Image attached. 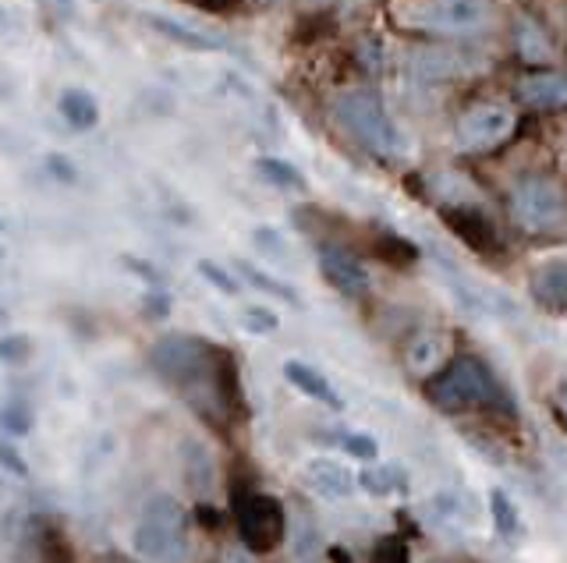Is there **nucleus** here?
Wrapping results in <instances>:
<instances>
[{"label":"nucleus","mask_w":567,"mask_h":563,"mask_svg":"<svg viewBox=\"0 0 567 563\" xmlns=\"http://www.w3.org/2000/svg\"><path fill=\"white\" fill-rule=\"evenodd\" d=\"M185 468H188V482H192V489H199V493H206V489L213 486V460L199 443H188Z\"/></svg>","instance_id":"obj_20"},{"label":"nucleus","mask_w":567,"mask_h":563,"mask_svg":"<svg viewBox=\"0 0 567 563\" xmlns=\"http://www.w3.org/2000/svg\"><path fill=\"white\" fill-rule=\"evenodd\" d=\"M319 269H323V277L333 291H341L344 298H362L369 291L366 266L347 249H338V244H323V249H319Z\"/></svg>","instance_id":"obj_10"},{"label":"nucleus","mask_w":567,"mask_h":563,"mask_svg":"<svg viewBox=\"0 0 567 563\" xmlns=\"http://www.w3.org/2000/svg\"><path fill=\"white\" fill-rule=\"evenodd\" d=\"M231 503H235V525H238L245 550L249 553L277 550L287 536V514L281 507V500L249 489V493L241 496H231Z\"/></svg>","instance_id":"obj_6"},{"label":"nucleus","mask_w":567,"mask_h":563,"mask_svg":"<svg viewBox=\"0 0 567 563\" xmlns=\"http://www.w3.org/2000/svg\"><path fill=\"white\" fill-rule=\"evenodd\" d=\"M338 121L352 132V139H358L376 156H398L404 149V139L394 118H390L383 99L373 89H347L338 99Z\"/></svg>","instance_id":"obj_3"},{"label":"nucleus","mask_w":567,"mask_h":563,"mask_svg":"<svg viewBox=\"0 0 567 563\" xmlns=\"http://www.w3.org/2000/svg\"><path fill=\"white\" fill-rule=\"evenodd\" d=\"M61 113L68 118L71 128H79V132H85V128H93L96 118H99L93 96H85V93H64V99H61Z\"/></svg>","instance_id":"obj_19"},{"label":"nucleus","mask_w":567,"mask_h":563,"mask_svg":"<svg viewBox=\"0 0 567 563\" xmlns=\"http://www.w3.org/2000/svg\"><path fill=\"white\" fill-rule=\"evenodd\" d=\"M305 475H309V486L316 489L319 496H330V500H341L352 493V475H347L338 460H327L319 457L312 460L309 468H305Z\"/></svg>","instance_id":"obj_15"},{"label":"nucleus","mask_w":567,"mask_h":563,"mask_svg":"<svg viewBox=\"0 0 567 563\" xmlns=\"http://www.w3.org/2000/svg\"><path fill=\"white\" fill-rule=\"evenodd\" d=\"M489 503H493V522H497V528L504 531V536H515V531H518V514L511 507V500H507L497 489V493L489 496Z\"/></svg>","instance_id":"obj_25"},{"label":"nucleus","mask_w":567,"mask_h":563,"mask_svg":"<svg viewBox=\"0 0 567 563\" xmlns=\"http://www.w3.org/2000/svg\"><path fill=\"white\" fill-rule=\"evenodd\" d=\"M426 397L433 408H440L447 415H464V411H497V415H515L511 400H507L504 386L497 383V375L486 369L483 358L475 355H458L450 362L429 375Z\"/></svg>","instance_id":"obj_2"},{"label":"nucleus","mask_w":567,"mask_h":563,"mask_svg":"<svg viewBox=\"0 0 567 563\" xmlns=\"http://www.w3.org/2000/svg\"><path fill=\"white\" fill-rule=\"evenodd\" d=\"M202 4L213 8V11H231V8H238L241 0H202Z\"/></svg>","instance_id":"obj_31"},{"label":"nucleus","mask_w":567,"mask_h":563,"mask_svg":"<svg viewBox=\"0 0 567 563\" xmlns=\"http://www.w3.org/2000/svg\"><path fill=\"white\" fill-rule=\"evenodd\" d=\"M554 411H557V422H560L564 432H567V383L557 390V397H554Z\"/></svg>","instance_id":"obj_30"},{"label":"nucleus","mask_w":567,"mask_h":563,"mask_svg":"<svg viewBox=\"0 0 567 563\" xmlns=\"http://www.w3.org/2000/svg\"><path fill=\"white\" fill-rule=\"evenodd\" d=\"M369 563H409V542L401 536H380L373 546Z\"/></svg>","instance_id":"obj_23"},{"label":"nucleus","mask_w":567,"mask_h":563,"mask_svg":"<svg viewBox=\"0 0 567 563\" xmlns=\"http://www.w3.org/2000/svg\"><path fill=\"white\" fill-rule=\"evenodd\" d=\"M153 369L216 429H224L231 418L245 411L238 362L224 348L174 334L153 348Z\"/></svg>","instance_id":"obj_1"},{"label":"nucleus","mask_w":567,"mask_h":563,"mask_svg":"<svg viewBox=\"0 0 567 563\" xmlns=\"http://www.w3.org/2000/svg\"><path fill=\"white\" fill-rule=\"evenodd\" d=\"M245 326H249L252 334H273V330H277V315L263 306H252L245 309Z\"/></svg>","instance_id":"obj_27"},{"label":"nucleus","mask_w":567,"mask_h":563,"mask_svg":"<svg viewBox=\"0 0 567 563\" xmlns=\"http://www.w3.org/2000/svg\"><path fill=\"white\" fill-rule=\"evenodd\" d=\"M464 563H475V560H464Z\"/></svg>","instance_id":"obj_32"},{"label":"nucleus","mask_w":567,"mask_h":563,"mask_svg":"<svg viewBox=\"0 0 567 563\" xmlns=\"http://www.w3.org/2000/svg\"><path fill=\"white\" fill-rule=\"evenodd\" d=\"M284 375H287V383L291 386H298L305 397H312V400H319V404H327V408H344V400H341V394L338 390L330 386V380L323 372H316L312 366H305V362H287L284 366Z\"/></svg>","instance_id":"obj_14"},{"label":"nucleus","mask_w":567,"mask_h":563,"mask_svg":"<svg viewBox=\"0 0 567 563\" xmlns=\"http://www.w3.org/2000/svg\"><path fill=\"white\" fill-rule=\"evenodd\" d=\"M259 175L270 178L273 184H281V188H291V192H302L305 188V178L298 175V170L291 164H284V160H273V156H263V160H259Z\"/></svg>","instance_id":"obj_21"},{"label":"nucleus","mask_w":567,"mask_h":563,"mask_svg":"<svg viewBox=\"0 0 567 563\" xmlns=\"http://www.w3.org/2000/svg\"><path fill=\"white\" fill-rule=\"evenodd\" d=\"M511 216L525 235L546 238L567 227V195L546 175H525L511 192Z\"/></svg>","instance_id":"obj_4"},{"label":"nucleus","mask_w":567,"mask_h":563,"mask_svg":"<svg viewBox=\"0 0 567 563\" xmlns=\"http://www.w3.org/2000/svg\"><path fill=\"white\" fill-rule=\"evenodd\" d=\"M515 93L532 110H560L567 107V71H535L515 85Z\"/></svg>","instance_id":"obj_11"},{"label":"nucleus","mask_w":567,"mask_h":563,"mask_svg":"<svg viewBox=\"0 0 567 563\" xmlns=\"http://www.w3.org/2000/svg\"><path fill=\"white\" fill-rule=\"evenodd\" d=\"M362 489L373 496H390L394 489H401V479H398V471L394 468H366L362 471Z\"/></svg>","instance_id":"obj_22"},{"label":"nucleus","mask_w":567,"mask_h":563,"mask_svg":"<svg viewBox=\"0 0 567 563\" xmlns=\"http://www.w3.org/2000/svg\"><path fill=\"white\" fill-rule=\"evenodd\" d=\"M373 252H376V259H383L390 266H412L418 259V249L401 235H380L373 244Z\"/></svg>","instance_id":"obj_18"},{"label":"nucleus","mask_w":567,"mask_h":563,"mask_svg":"<svg viewBox=\"0 0 567 563\" xmlns=\"http://www.w3.org/2000/svg\"><path fill=\"white\" fill-rule=\"evenodd\" d=\"M150 25L160 28V33H164L167 39L181 43V47H188V50H216V47H221V39H216V36L199 33V28H188V25H181V22L160 19V14H150Z\"/></svg>","instance_id":"obj_17"},{"label":"nucleus","mask_w":567,"mask_h":563,"mask_svg":"<svg viewBox=\"0 0 567 563\" xmlns=\"http://www.w3.org/2000/svg\"><path fill=\"white\" fill-rule=\"evenodd\" d=\"M238 269L245 273V280H249V284H256V287H259V291H267V295H277V298H287V301H298V295L291 291V287H284L281 280L267 277L263 269H256V266H249V263H238Z\"/></svg>","instance_id":"obj_24"},{"label":"nucleus","mask_w":567,"mask_h":563,"mask_svg":"<svg viewBox=\"0 0 567 563\" xmlns=\"http://www.w3.org/2000/svg\"><path fill=\"white\" fill-rule=\"evenodd\" d=\"M199 273H202V277H206L213 287H221L224 295H238V280L231 277V273H224L216 263H199Z\"/></svg>","instance_id":"obj_29"},{"label":"nucleus","mask_w":567,"mask_h":563,"mask_svg":"<svg viewBox=\"0 0 567 563\" xmlns=\"http://www.w3.org/2000/svg\"><path fill=\"white\" fill-rule=\"evenodd\" d=\"M135 546L145 560L153 563H178L188 553V531H185V514L178 500L156 496L142 514V525L135 531Z\"/></svg>","instance_id":"obj_5"},{"label":"nucleus","mask_w":567,"mask_h":563,"mask_svg":"<svg viewBox=\"0 0 567 563\" xmlns=\"http://www.w3.org/2000/svg\"><path fill=\"white\" fill-rule=\"evenodd\" d=\"M295 553H298V560H316V553H319V531L309 525V522H302V528L295 531Z\"/></svg>","instance_id":"obj_26"},{"label":"nucleus","mask_w":567,"mask_h":563,"mask_svg":"<svg viewBox=\"0 0 567 563\" xmlns=\"http://www.w3.org/2000/svg\"><path fill=\"white\" fill-rule=\"evenodd\" d=\"M529 291L546 312H567V259H554L535 269Z\"/></svg>","instance_id":"obj_13"},{"label":"nucleus","mask_w":567,"mask_h":563,"mask_svg":"<svg viewBox=\"0 0 567 563\" xmlns=\"http://www.w3.org/2000/svg\"><path fill=\"white\" fill-rule=\"evenodd\" d=\"M511 135H515V110L504 104H483L458 121L454 142L461 153H489L504 146Z\"/></svg>","instance_id":"obj_8"},{"label":"nucleus","mask_w":567,"mask_h":563,"mask_svg":"<svg viewBox=\"0 0 567 563\" xmlns=\"http://www.w3.org/2000/svg\"><path fill=\"white\" fill-rule=\"evenodd\" d=\"M515 43H518V53L525 57V61H532V64H543V61H550V57H554L546 33L532 19H518V25H515Z\"/></svg>","instance_id":"obj_16"},{"label":"nucleus","mask_w":567,"mask_h":563,"mask_svg":"<svg viewBox=\"0 0 567 563\" xmlns=\"http://www.w3.org/2000/svg\"><path fill=\"white\" fill-rule=\"evenodd\" d=\"M404 362L415 375H436L447 362H450V340L440 330H423V334H415L409 340V348H404Z\"/></svg>","instance_id":"obj_12"},{"label":"nucleus","mask_w":567,"mask_h":563,"mask_svg":"<svg viewBox=\"0 0 567 563\" xmlns=\"http://www.w3.org/2000/svg\"><path fill=\"white\" fill-rule=\"evenodd\" d=\"M444 224L447 230L454 235L464 249L475 252V255H500L504 252V241L497 235L493 220L475 206H450L444 209Z\"/></svg>","instance_id":"obj_9"},{"label":"nucleus","mask_w":567,"mask_h":563,"mask_svg":"<svg viewBox=\"0 0 567 563\" xmlns=\"http://www.w3.org/2000/svg\"><path fill=\"white\" fill-rule=\"evenodd\" d=\"M341 446L352 457H362V460H373L376 454V440H369V436H358V432H347V436H341Z\"/></svg>","instance_id":"obj_28"},{"label":"nucleus","mask_w":567,"mask_h":563,"mask_svg":"<svg viewBox=\"0 0 567 563\" xmlns=\"http://www.w3.org/2000/svg\"><path fill=\"white\" fill-rule=\"evenodd\" d=\"M409 22L436 36H469L486 25V0H418Z\"/></svg>","instance_id":"obj_7"}]
</instances>
